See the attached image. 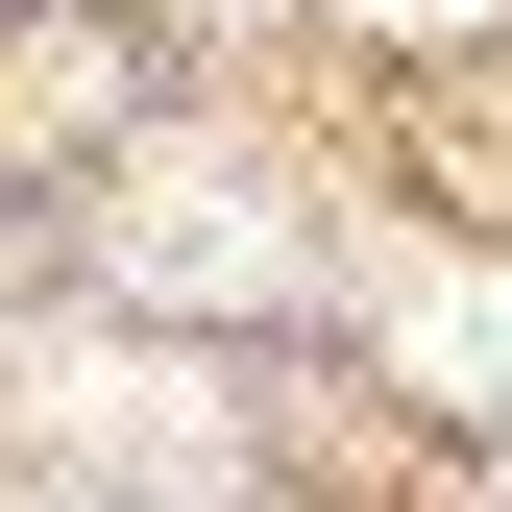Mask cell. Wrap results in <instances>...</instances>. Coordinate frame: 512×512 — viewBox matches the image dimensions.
Here are the masks:
<instances>
[{"instance_id":"cell-2","label":"cell","mask_w":512,"mask_h":512,"mask_svg":"<svg viewBox=\"0 0 512 512\" xmlns=\"http://www.w3.org/2000/svg\"><path fill=\"white\" fill-rule=\"evenodd\" d=\"M25 415L74 439V464H122V488H220L244 464V439L171 391V366H122V342H25Z\"/></svg>"},{"instance_id":"cell-3","label":"cell","mask_w":512,"mask_h":512,"mask_svg":"<svg viewBox=\"0 0 512 512\" xmlns=\"http://www.w3.org/2000/svg\"><path fill=\"white\" fill-rule=\"evenodd\" d=\"M391 366L464 391V415H512V269H415V293H391Z\"/></svg>"},{"instance_id":"cell-1","label":"cell","mask_w":512,"mask_h":512,"mask_svg":"<svg viewBox=\"0 0 512 512\" xmlns=\"http://www.w3.org/2000/svg\"><path fill=\"white\" fill-rule=\"evenodd\" d=\"M122 269H147L171 317H220V293L269 317V293H293V196H269V171H220V147H171L147 196H122Z\"/></svg>"}]
</instances>
